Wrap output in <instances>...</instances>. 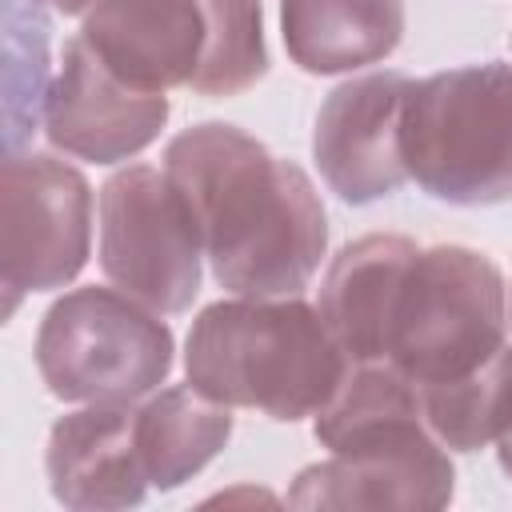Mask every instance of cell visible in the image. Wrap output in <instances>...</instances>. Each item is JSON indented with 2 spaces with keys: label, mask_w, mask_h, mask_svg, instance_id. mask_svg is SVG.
Segmentation results:
<instances>
[{
  "label": "cell",
  "mask_w": 512,
  "mask_h": 512,
  "mask_svg": "<svg viewBox=\"0 0 512 512\" xmlns=\"http://www.w3.org/2000/svg\"><path fill=\"white\" fill-rule=\"evenodd\" d=\"M164 172L188 196L204 256L236 296H296L328 244L312 180L232 124H196L164 152Z\"/></svg>",
  "instance_id": "obj_1"
},
{
  "label": "cell",
  "mask_w": 512,
  "mask_h": 512,
  "mask_svg": "<svg viewBox=\"0 0 512 512\" xmlns=\"http://www.w3.org/2000/svg\"><path fill=\"white\" fill-rule=\"evenodd\" d=\"M312 432L332 456L296 476L292 508H444L452 500V460L424 424L416 388L392 364H348Z\"/></svg>",
  "instance_id": "obj_2"
},
{
  "label": "cell",
  "mask_w": 512,
  "mask_h": 512,
  "mask_svg": "<svg viewBox=\"0 0 512 512\" xmlns=\"http://www.w3.org/2000/svg\"><path fill=\"white\" fill-rule=\"evenodd\" d=\"M184 372L216 404L292 424L332 400L348 356L320 308L296 296H236L208 304L192 320Z\"/></svg>",
  "instance_id": "obj_3"
},
{
  "label": "cell",
  "mask_w": 512,
  "mask_h": 512,
  "mask_svg": "<svg viewBox=\"0 0 512 512\" xmlns=\"http://www.w3.org/2000/svg\"><path fill=\"white\" fill-rule=\"evenodd\" d=\"M80 40L140 92L240 96L268 72L260 0H100Z\"/></svg>",
  "instance_id": "obj_4"
},
{
  "label": "cell",
  "mask_w": 512,
  "mask_h": 512,
  "mask_svg": "<svg viewBox=\"0 0 512 512\" xmlns=\"http://www.w3.org/2000/svg\"><path fill=\"white\" fill-rule=\"evenodd\" d=\"M504 328V276L484 252L416 248L384 316L380 364H392L416 392L452 384L504 348Z\"/></svg>",
  "instance_id": "obj_5"
},
{
  "label": "cell",
  "mask_w": 512,
  "mask_h": 512,
  "mask_svg": "<svg viewBox=\"0 0 512 512\" xmlns=\"http://www.w3.org/2000/svg\"><path fill=\"white\" fill-rule=\"evenodd\" d=\"M400 156L428 196L480 208L512 200V68L464 64L408 80Z\"/></svg>",
  "instance_id": "obj_6"
},
{
  "label": "cell",
  "mask_w": 512,
  "mask_h": 512,
  "mask_svg": "<svg viewBox=\"0 0 512 512\" xmlns=\"http://www.w3.org/2000/svg\"><path fill=\"white\" fill-rule=\"evenodd\" d=\"M36 368L56 400L132 404L164 384L172 332L128 292L76 288L60 296L36 332Z\"/></svg>",
  "instance_id": "obj_7"
},
{
  "label": "cell",
  "mask_w": 512,
  "mask_h": 512,
  "mask_svg": "<svg viewBox=\"0 0 512 512\" xmlns=\"http://www.w3.org/2000/svg\"><path fill=\"white\" fill-rule=\"evenodd\" d=\"M204 236L188 196L168 172L132 164L100 188V268L160 316L184 312L200 292Z\"/></svg>",
  "instance_id": "obj_8"
},
{
  "label": "cell",
  "mask_w": 512,
  "mask_h": 512,
  "mask_svg": "<svg viewBox=\"0 0 512 512\" xmlns=\"http://www.w3.org/2000/svg\"><path fill=\"white\" fill-rule=\"evenodd\" d=\"M92 240L88 180L44 152H8L0 164V284L4 316L20 296L68 284Z\"/></svg>",
  "instance_id": "obj_9"
},
{
  "label": "cell",
  "mask_w": 512,
  "mask_h": 512,
  "mask_svg": "<svg viewBox=\"0 0 512 512\" xmlns=\"http://www.w3.org/2000/svg\"><path fill=\"white\" fill-rule=\"evenodd\" d=\"M408 76L372 72L328 92L312 128V160L324 184L348 204H372L392 196L404 180L400 156V108Z\"/></svg>",
  "instance_id": "obj_10"
},
{
  "label": "cell",
  "mask_w": 512,
  "mask_h": 512,
  "mask_svg": "<svg viewBox=\"0 0 512 512\" xmlns=\"http://www.w3.org/2000/svg\"><path fill=\"white\" fill-rule=\"evenodd\" d=\"M164 120V92L128 88L80 36L64 44L60 72L44 96V132L60 152L92 164H116L144 152L160 136Z\"/></svg>",
  "instance_id": "obj_11"
},
{
  "label": "cell",
  "mask_w": 512,
  "mask_h": 512,
  "mask_svg": "<svg viewBox=\"0 0 512 512\" xmlns=\"http://www.w3.org/2000/svg\"><path fill=\"white\" fill-rule=\"evenodd\" d=\"M44 464L56 504L76 512L132 508L152 488L136 456L128 404H88L60 416L48 432Z\"/></svg>",
  "instance_id": "obj_12"
},
{
  "label": "cell",
  "mask_w": 512,
  "mask_h": 512,
  "mask_svg": "<svg viewBox=\"0 0 512 512\" xmlns=\"http://www.w3.org/2000/svg\"><path fill=\"white\" fill-rule=\"evenodd\" d=\"M280 28L304 72H352L400 44L404 0H280Z\"/></svg>",
  "instance_id": "obj_13"
},
{
  "label": "cell",
  "mask_w": 512,
  "mask_h": 512,
  "mask_svg": "<svg viewBox=\"0 0 512 512\" xmlns=\"http://www.w3.org/2000/svg\"><path fill=\"white\" fill-rule=\"evenodd\" d=\"M412 252L416 244L408 236H364L332 260L320 288V316L348 364H380L384 316Z\"/></svg>",
  "instance_id": "obj_14"
},
{
  "label": "cell",
  "mask_w": 512,
  "mask_h": 512,
  "mask_svg": "<svg viewBox=\"0 0 512 512\" xmlns=\"http://www.w3.org/2000/svg\"><path fill=\"white\" fill-rule=\"evenodd\" d=\"M232 436L228 404L188 388H164L132 412V440L152 488L172 492L192 480Z\"/></svg>",
  "instance_id": "obj_15"
},
{
  "label": "cell",
  "mask_w": 512,
  "mask_h": 512,
  "mask_svg": "<svg viewBox=\"0 0 512 512\" xmlns=\"http://www.w3.org/2000/svg\"><path fill=\"white\" fill-rule=\"evenodd\" d=\"M420 416L444 448L476 452L512 428V348L504 344L464 380L416 392Z\"/></svg>",
  "instance_id": "obj_16"
},
{
  "label": "cell",
  "mask_w": 512,
  "mask_h": 512,
  "mask_svg": "<svg viewBox=\"0 0 512 512\" xmlns=\"http://www.w3.org/2000/svg\"><path fill=\"white\" fill-rule=\"evenodd\" d=\"M496 456H500V468H504V476L512 480V428L496 440Z\"/></svg>",
  "instance_id": "obj_17"
},
{
  "label": "cell",
  "mask_w": 512,
  "mask_h": 512,
  "mask_svg": "<svg viewBox=\"0 0 512 512\" xmlns=\"http://www.w3.org/2000/svg\"><path fill=\"white\" fill-rule=\"evenodd\" d=\"M56 12H64V16H76V12H88L92 4H100V0H48Z\"/></svg>",
  "instance_id": "obj_18"
}]
</instances>
